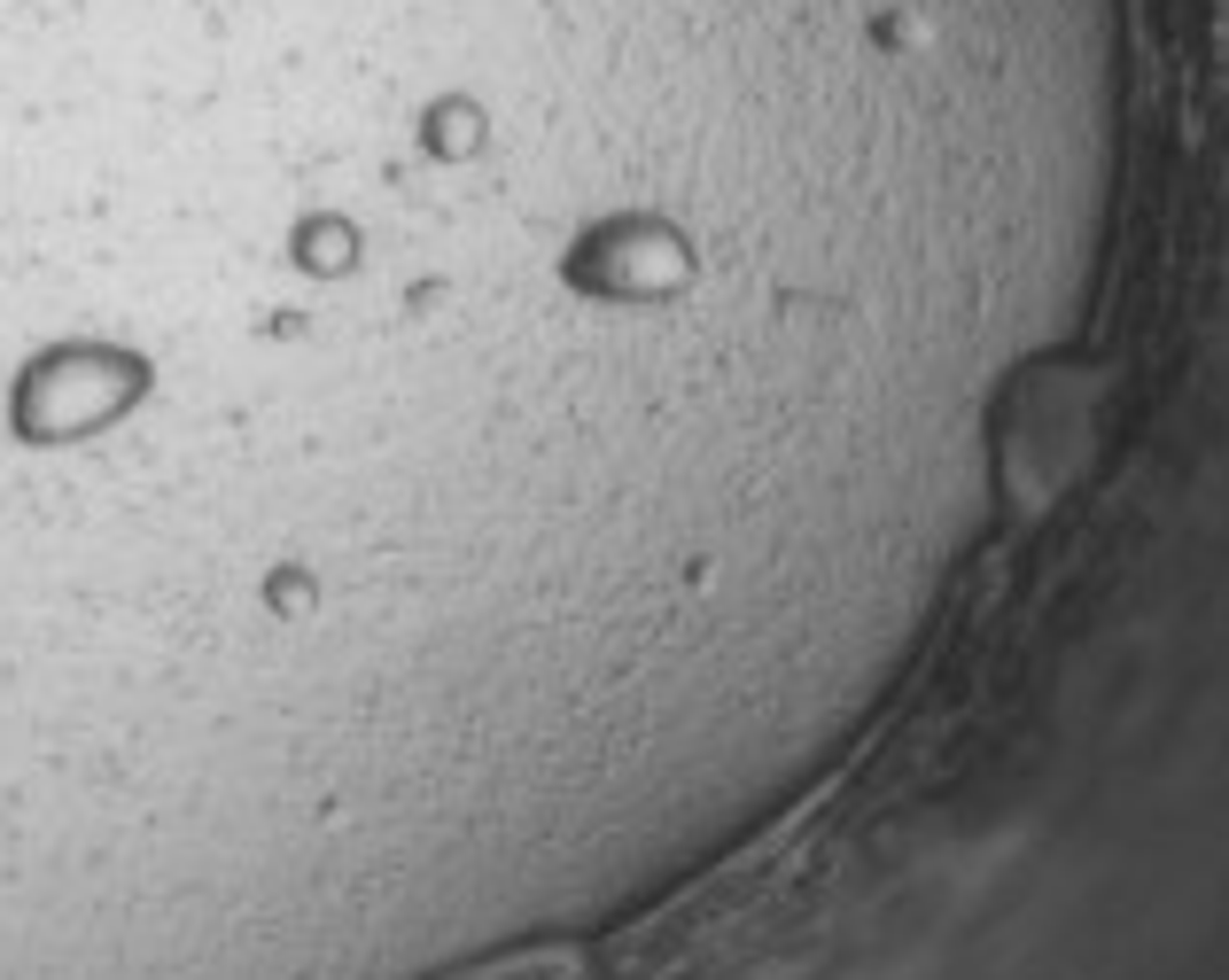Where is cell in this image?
I'll list each match as a JSON object with an SVG mask.
<instances>
[{
	"mask_svg": "<svg viewBox=\"0 0 1229 980\" xmlns=\"http://www.w3.org/2000/svg\"><path fill=\"white\" fill-rule=\"evenodd\" d=\"M444 55L452 47H405V63H436L444 70ZM483 63H537V55H483ZM584 70H607V63H584Z\"/></svg>",
	"mask_w": 1229,
	"mask_h": 980,
	"instance_id": "1",
	"label": "cell"
}]
</instances>
